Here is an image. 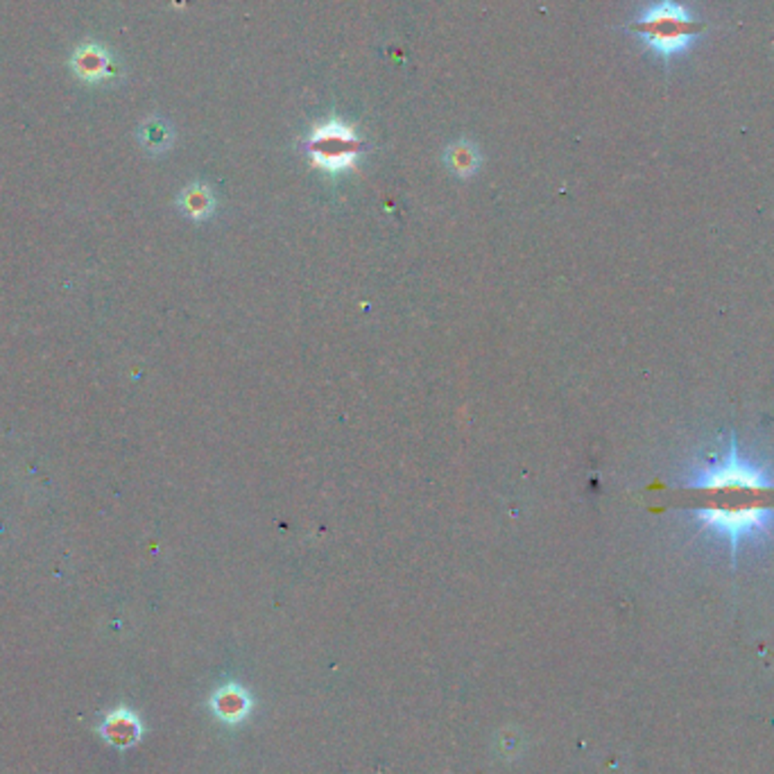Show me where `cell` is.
<instances>
[{"label":"cell","instance_id":"cell-1","mask_svg":"<svg viewBox=\"0 0 774 774\" xmlns=\"http://www.w3.org/2000/svg\"><path fill=\"white\" fill-rule=\"evenodd\" d=\"M699 525L713 530L736 548L765 532L774 521V480L747 464L732 444L729 455L677 489Z\"/></svg>","mask_w":774,"mask_h":774},{"label":"cell","instance_id":"cell-2","mask_svg":"<svg viewBox=\"0 0 774 774\" xmlns=\"http://www.w3.org/2000/svg\"><path fill=\"white\" fill-rule=\"evenodd\" d=\"M707 30V23L695 19L675 0H661L659 5L643 12L632 23V32L661 57H673L693 46L695 39Z\"/></svg>","mask_w":774,"mask_h":774},{"label":"cell","instance_id":"cell-3","mask_svg":"<svg viewBox=\"0 0 774 774\" xmlns=\"http://www.w3.org/2000/svg\"><path fill=\"white\" fill-rule=\"evenodd\" d=\"M358 147L360 141L354 128L340 123V120L317 125L308 138V152H311L312 161L321 165L324 171H342V168L354 163Z\"/></svg>","mask_w":774,"mask_h":774},{"label":"cell","instance_id":"cell-4","mask_svg":"<svg viewBox=\"0 0 774 774\" xmlns=\"http://www.w3.org/2000/svg\"><path fill=\"white\" fill-rule=\"evenodd\" d=\"M71 64L75 75L82 77L84 82H104L119 73L111 57H109V52L104 48L95 46V43H84L82 48H77Z\"/></svg>","mask_w":774,"mask_h":774},{"label":"cell","instance_id":"cell-5","mask_svg":"<svg viewBox=\"0 0 774 774\" xmlns=\"http://www.w3.org/2000/svg\"><path fill=\"white\" fill-rule=\"evenodd\" d=\"M141 723L138 717L134 716L129 708H116L107 716L102 725H100V734L104 736V741L111 743L116 747H132L136 745L138 738H141Z\"/></svg>","mask_w":774,"mask_h":774},{"label":"cell","instance_id":"cell-6","mask_svg":"<svg viewBox=\"0 0 774 774\" xmlns=\"http://www.w3.org/2000/svg\"><path fill=\"white\" fill-rule=\"evenodd\" d=\"M211 707L213 711L217 713V717L224 720V723H241L242 717L250 713L251 702L242 689H238V686H224V689H220L213 695Z\"/></svg>","mask_w":774,"mask_h":774},{"label":"cell","instance_id":"cell-7","mask_svg":"<svg viewBox=\"0 0 774 774\" xmlns=\"http://www.w3.org/2000/svg\"><path fill=\"white\" fill-rule=\"evenodd\" d=\"M446 163L458 175H471L478 168V152L471 143L458 141L446 150Z\"/></svg>","mask_w":774,"mask_h":774},{"label":"cell","instance_id":"cell-8","mask_svg":"<svg viewBox=\"0 0 774 774\" xmlns=\"http://www.w3.org/2000/svg\"><path fill=\"white\" fill-rule=\"evenodd\" d=\"M145 143H150V145H168V141H171V129H168V125L165 123H150L145 125Z\"/></svg>","mask_w":774,"mask_h":774}]
</instances>
